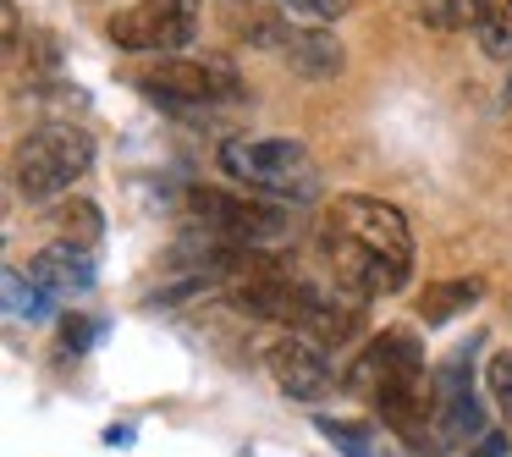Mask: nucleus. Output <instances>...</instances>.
Here are the masks:
<instances>
[{"label":"nucleus","instance_id":"nucleus-1","mask_svg":"<svg viewBox=\"0 0 512 457\" xmlns=\"http://www.w3.org/2000/svg\"><path fill=\"white\" fill-rule=\"evenodd\" d=\"M221 171L237 182L243 193H265V199H314L320 193V171H314V155L303 149V138L287 133H259V138H226L221 144Z\"/></svg>","mask_w":512,"mask_h":457},{"label":"nucleus","instance_id":"nucleus-2","mask_svg":"<svg viewBox=\"0 0 512 457\" xmlns=\"http://www.w3.org/2000/svg\"><path fill=\"white\" fill-rule=\"evenodd\" d=\"M89 166H94V138L72 122H50L34 127L12 149V188L28 204H50L61 193H72L78 177H89Z\"/></svg>","mask_w":512,"mask_h":457},{"label":"nucleus","instance_id":"nucleus-3","mask_svg":"<svg viewBox=\"0 0 512 457\" xmlns=\"http://www.w3.org/2000/svg\"><path fill=\"white\" fill-rule=\"evenodd\" d=\"M182 210H188V221L199 226V232H215V237H226V243H248V248H270L292 232V221L276 204L254 199V193L204 188V182H193V188L182 193Z\"/></svg>","mask_w":512,"mask_h":457},{"label":"nucleus","instance_id":"nucleus-4","mask_svg":"<svg viewBox=\"0 0 512 457\" xmlns=\"http://www.w3.org/2000/svg\"><path fill=\"white\" fill-rule=\"evenodd\" d=\"M105 39L127 56H182L199 39V0H133L111 12Z\"/></svg>","mask_w":512,"mask_h":457},{"label":"nucleus","instance_id":"nucleus-5","mask_svg":"<svg viewBox=\"0 0 512 457\" xmlns=\"http://www.w3.org/2000/svg\"><path fill=\"white\" fill-rule=\"evenodd\" d=\"M138 89L166 105H226L243 94V78L226 56H160Z\"/></svg>","mask_w":512,"mask_h":457},{"label":"nucleus","instance_id":"nucleus-6","mask_svg":"<svg viewBox=\"0 0 512 457\" xmlns=\"http://www.w3.org/2000/svg\"><path fill=\"white\" fill-rule=\"evenodd\" d=\"M320 226H331V232L353 237V243H364V248H375V254H386V259H397V265L413 270V232H408V215H402L397 204L369 199V193H342V199L325 210Z\"/></svg>","mask_w":512,"mask_h":457},{"label":"nucleus","instance_id":"nucleus-7","mask_svg":"<svg viewBox=\"0 0 512 457\" xmlns=\"http://www.w3.org/2000/svg\"><path fill=\"white\" fill-rule=\"evenodd\" d=\"M331 347H320L314 336H303V331H287V336H276V342L265 347V369H270V380L281 386V397H292V402H320L325 391H331Z\"/></svg>","mask_w":512,"mask_h":457},{"label":"nucleus","instance_id":"nucleus-8","mask_svg":"<svg viewBox=\"0 0 512 457\" xmlns=\"http://www.w3.org/2000/svg\"><path fill=\"white\" fill-rule=\"evenodd\" d=\"M254 39H265L270 50H281V61H287L292 72H303V78H314V83L342 78V67H347L342 39L325 34V28H298V23H281V17H259Z\"/></svg>","mask_w":512,"mask_h":457},{"label":"nucleus","instance_id":"nucleus-9","mask_svg":"<svg viewBox=\"0 0 512 457\" xmlns=\"http://www.w3.org/2000/svg\"><path fill=\"white\" fill-rule=\"evenodd\" d=\"M28 276H34L56 303H72V298H89L94 281H100V270H94V254L83 243L56 237V243H45L34 259H28Z\"/></svg>","mask_w":512,"mask_h":457},{"label":"nucleus","instance_id":"nucleus-10","mask_svg":"<svg viewBox=\"0 0 512 457\" xmlns=\"http://www.w3.org/2000/svg\"><path fill=\"white\" fill-rule=\"evenodd\" d=\"M364 298H353V292H342V298H331V292L314 287L309 292V309H303V336H314L320 347H347L358 331H364V309H358Z\"/></svg>","mask_w":512,"mask_h":457},{"label":"nucleus","instance_id":"nucleus-11","mask_svg":"<svg viewBox=\"0 0 512 457\" xmlns=\"http://www.w3.org/2000/svg\"><path fill=\"white\" fill-rule=\"evenodd\" d=\"M479 298H485V281H479V276L430 281V287H424V298H419V320H424V331H435V325L457 320V314L474 309Z\"/></svg>","mask_w":512,"mask_h":457},{"label":"nucleus","instance_id":"nucleus-12","mask_svg":"<svg viewBox=\"0 0 512 457\" xmlns=\"http://www.w3.org/2000/svg\"><path fill=\"white\" fill-rule=\"evenodd\" d=\"M0 298H6V314H12V320H28V325H39V320L56 314V298H50V292L39 287L23 265L0 270Z\"/></svg>","mask_w":512,"mask_h":457},{"label":"nucleus","instance_id":"nucleus-13","mask_svg":"<svg viewBox=\"0 0 512 457\" xmlns=\"http://www.w3.org/2000/svg\"><path fill=\"white\" fill-rule=\"evenodd\" d=\"M474 34L490 61H512V0H474Z\"/></svg>","mask_w":512,"mask_h":457},{"label":"nucleus","instance_id":"nucleus-14","mask_svg":"<svg viewBox=\"0 0 512 457\" xmlns=\"http://www.w3.org/2000/svg\"><path fill=\"white\" fill-rule=\"evenodd\" d=\"M50 221H56V232L67 237V243H83V248H94L105 237V215H100V204H94V199L56 204V210H50Z\"/></svg>","mask_w":512,"mask_h":457},{"label":"nucleus","instance_id":"nucleus-15","mask_svg":"<svg viewBox=\"0 0 512 457\" xmlns=\"http://www.w3.org/2000/svg\"><path fill=\"white\" fill-rule=\"evenodd\" d=\"M413 17L435 34H463L474 28V0H413Z\"/></svg>","mask_w":512,"mask_h":457},{"label":"nucleus","instance_id":"nucleus-16","mask_svg":"<svg viewBox=\"0 0 512 457\" xmlns=\"http://www.w3.org/2000/svg\"><path fill=\"white\" fill-rule=\"evenodd\" d=\"M314 430H320L342 457H380L375 430H369V424H353V419H314Z\"/></svg>","mask_w":512,"mask_h":457},{"label":"nucleus","instance_id":"nucleus-17","mask_svg":"<svg viewBox=\"0 0 512 457\" xmlns=\"http://www.w3.org/2000/svg\"><path fill=\"white\" fill-rule=\"evenodd\" d=\"M485 386H490V397H496V408L512 419V353H490Z\"/></svg>","mask_w":512,"mask_h":457},{"label":"nucleus","instance_id":"nucleus-18","mask_svg":"<svg viewBox=\"0 0 512 457\" xmlns=\"http://www.w3.org/2000/svg\"><path fill=\"white\" fill-rule=\"evenodd\" d=\"M100 342V325H89L83 320V314H67V320H61V353H89V347Z\"/></svg>","mask_w":512,"mask_h":457},{"label":"nucleus","instance_id":"nucleus-19","mask_svg":"<svg viewBox=\"0 0 512 457\" xmlns=\"http://www.w3.org/2000/svg\"><path fill=\"white\" fill-rule=\"evenodd\" d=\"M507 435H479V446H474V452H468V457H507Z\"/></svg>","mask_w":512,"mask_h":457},{"label":"nucleus","instance_id":"nucleus-20","mask_svg":"<svg viewBox=\"0 0 512 457\" xmlns=\"http://www.w3.org/2000/svg\"><path fill=\"white\" fill-rule=\"evenodd\" d=\"M105 446H133V424H111V430H105Z\"/></svg>","mask_w":512,"mask_h":457}]
</instances>
